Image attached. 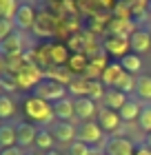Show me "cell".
Returning <instances> with one entry per match:
<instances>
[{"mask_svg":"<svg viewBox=\"0 0 151 155\" xmlns=\"http://www.w3.org/2000/svg\"><path fill=\"white\" fill-rule=\"evenodd\" d=\"M0 55H2V58L25 55V36H22V31H13L7 40L0 42Z\"/></svg>","mask_w":151,"mask_h":155,"instance_id":"7","label":"cell"},{"mask_svg":"<svg viewBox=\"0 0 151 155\" xmlns=\"http://www.w3.org/2000/svg\"><path fill=\"white\" fill-rule=\"evenodd\" d=\"M0 155H25V151L18 149V146H11V149H2Z\"/></svg>","mask_w":151,"mask_h":155,"instance_id":"34","label":"cell"},{"mask_svg":"<svg viewBox=\"0 0 151 155\" xmlns=\"http://www.w3.org/2000/svg\"><path fill=\"white\" fill-rule=\"evenodd\" d=\"M2 124H5V122H2V120H0V126H2Z\"/></svg>","mask_w":151,"mask_h":155,"instance_id":"42","label":"cell"},{"mask_svg":"<svg viewBox=\"0 0 151 155\" xmlns=\"http://www.w3.org/2000/svg\"><path fill=\"white\" fill-rule=\"evenodd\" d=\"M133 155H151V146H147V144H140V146H136Z\"/></svg>","mask_w":151,"mask_h":155,"instance_id":"35","label":"cell"},{"mask_svg":"<svg viewBox=\"0 0 151 155\" xmlns=\"http://www.w3.org/2000/svg\"><path fill=\"white\" fill-rule=\"evenodd\" d=\"M71 58L69 47L62 42H49V64L51 67H67V62Z\"/></svg>","mask_w":151,"mask_h":155,"instance_id":"14","label":"cell"},{"mask_svg":"<svg viewBox=\"0 0 151 155\" xmlns=\"http://www.w3.org/2000/svg\"><path fill=\"white\" fill-rule=\"evenodd\" d=\"M120 64L127 73L136 75V73H140V69H142V60H140V55H136V53H127L125 58L120 60Z\"/></svg>","mask_w":151,"mask_h":155,"instance_id":"25","label":"cell"},{"mask_svg":"<svg viewBox=\"0 0 151 155\" xmlns=\"http://www.w3.org/2000/svg\"><path fill=\"white\" fill-rule=\"evenodd\" d=\"M91 155H105V153L100 151V149H93V153H91Z\"/></svg>","mask_w":151,"mask_h":155,"instance_id":"38","label":"cell"},{"mask_svg":"<svg viewBox=\"0 0 151 155\" xmlns=\"http://www.w3.org/2000/svg\"><path fill=\"white\" fill-rule=\"evenodd\" d=\"M87 67H89V55H84V53H71V58L67 62V69H69L71 75H84Z\"/></svg>","mask_w":151,"mask_h":155,"instance_id":"18","label":"cell"},{"mask_svg":"<svg viewBox=\"0 0 151 155\" xmlns=\"http://www.w3.org/2000/svg\"><path fill=\"white\" fill-rule=\"evenodd\" d=\"M16 11H18V2L16 0H0V18L13 20Z\"/></svg>","mask_w":151,"mask_h":155,"instance_id":"29","label":"cell"},{"mask_svg":"<svg viewBox=\"0 0 151 155\" xmlns=\"http://www.w3.org/2000/svg\"><path fill=\"white\" fill-rule=\"evenodd\" d=\"M136 95L140 100L151 104V75H140L136 78Z\"/></svg>","mask_w":151,"mask_h":155,"instance_id":"23","label":"cell"},{"mask_svg":"<svg viewBox=\"0 0 151 155\" xmlns=\"http://www.w3.org/2000/svg\"><path fill=\"white\" fill-rule=\"evenodd\" d=\"M33 146H38L40 151H51V146H53V135H51V131L47 129V126H38V135H36V144Z\"/></svg>","mask_w":151,"mask_h":155,"instance_id":"24","label":"cell"},{"mask_svg":"<svg viewBox=\"0 0 151 155\" xmlns=\"http://www.w3.org/2000/svg\"><path fill=\"white\" fill-rule=\"evenodd\" d=\"M147 146H151V133H147Z\"/></svg>","mask_w":151,"mask_h":155,"instance_id":"39","label":"cell"},{"mask_svg":"<svg viewBox=\"0 0 151 155\" xmlns=\"http://www.w3.org/2000/svg\"><path fill=\"white\" fill-rule=\"evenodd\" d=\"M67 149H69V155H91V153H93L91 146L82 144V142H78V140H76V142H71Z\"/></svg>","mask_w":151,"mask_h":155,"instance_id":"32","label":"cell"},{"mask_svg":"<svg viewBox=\"0 0 151 155\" xmlns=\"http://www.w3.org/2000/svg\"><path fill=\"white\" fill-rule=\"evenodd\" d=\"M53 107V115L58 122H74L76 117V107H74V100L71 97H64V100H58Z\"/></svg>","mask_w":151,"mask_h":155,"instance_id":"15","label":"cell"},{"mask_svg":"<svg viewBox=\"0 0 151 155\" xmlns=\"http://www.w3.org/2000/svg\"><path fill=\"white\" fill-rule=\"evenodd\" d=\"M96 122L100 124V129H102L105 133H118L120 126H122V120H120L118 111H111V109H105V107L98 111Z\"/></svg>","mask_w":151,"mask_h":155,"instance_id":"10","label":"cell"},{"mask_svg":"<svg viewBox=\"0 0 151 155\" xmlns=\"http://www.w3.org/2000/svg\"><path fill=\"white\" fill-rule=\"evenodd\" d=\"M0 91H2V93H13V91H18L16 75H11V73H2L0 75Z\"/></svg>","mask_w":151,"mask_h":155,"instance_id":"30","label":"cell"},{"mask_svg":"<svg viewBox=\"0 0 151 155\" xmlns=\"http://www.w3.org/2000/svg\"><path fill=\"white\" fill-rule=\"evenodd\" d=\"M36 18H38V13H36L33 5L22 2V5H18V11L13 16V27H16V31H22V33L31 31L36 25Z\"/></svg>","mask_w":151,"mask_h":155,"instance_id":"5","label":"cell"},{"mask_svg":"<svg viewBox=\"0 0 151 155\" xmlns=\"http://www.w3.org/2000/svg\"><path fill=\"white\" fill-rule=\"evenodd\" d=\"M147 11L151 13V0H147Z\"/></svg>","mask_w":151,"mask_h":155,"instance_id":"40","label":"cell"},{"mask_svg":"<svg viewBox=\"0 0 151 155\" xmlns=\"http://www.w3.org/2000/svg\"><path fill=\"white\" fill-rule=\"evenodd\" d=\"M105 53H109V55H116V58H125V55L131 51V45H129V38H120V36H109L105 40Z\"/></svg>","mask_w":151,"mask_h":155,"instance_id":"11","label":"cell"},{"mask_svg":"<svg viewBox=\"0 0 151 155\" xmlns=\"http://www.w3.org/2000/svg\"><path fill=\"white\" fill-rule=\"evenodd\" d=\"M113 89H118L120 93H131V91H136V75H131V73H122L120 78H118V82L113 84Z\"/></svg>","mask_w":151,"mask_h":155,"instance_id":"27","label":"cell"},{"mask_svg":"<svg viewBox=\"0 0 151 155\" xmlns=\"http://www.w3.org/2000/svg\"><path fill=\"white\" fill-rule=\"evenodd\" d=\"M105 84L100 82V80H89V89H87V97L93 102H98V100H102L105 97Z\"/></svg>","mask_w":151,"mask_h":155,"instance_id":"28","label":"cell"},{"mask_svg":"<svg viewBox=\"0 0 151 155\" xmlns=\"http://www.w3.org/2000/svg\"><path fill=\"white\" fill-rule=\"evenodd\" d=\"M67 93H69L67 87L60 84V82H56V80H51V78H42V80L36 84V89L31 91V95L42 97V100L49 102V104H56L58 100H64Z\"/></svg>","mask_w":151,"mask_h":155,"instance_id":"2","label":"cell"},{"mask_svg":"<svg viewBox=\"0 0 151 155\" xmlns=\"http://www.w3.org/2000/svg\"><path fill=\"white\" fill-rule=\"evenodd\" d=\"M2 73H5V58L0 55V75H2Z\"/></svg>","mask_w":151,"mask_h":155,"instance_id":"36","label":"cell"},{"mask_svg":"<svg viewBox=\"0 0 151 155\" xmlns=\"http://www.w3.org/2000/svg\"><path fill=\"white\" fill-rule=\"evenodd\" d=\"M129 97L125 93H120L118 89H107L105 91V97H102V107L105 109H111V111H120L125 107V102Z\"/></svg>","mask_w":151,"mask_h":155,"instance_id":"16","label":"cell"},{"mask_svg":"<svg viewBox=\"0 0 151 155\" xmlns=\"http://www.w3.org/2000/svg\"><path fill=\"white\" fill-rule=\"evenodd\" d=\"M25 155H38L36 151H25Z\"/></svg>","mask_w":151,"mask_h":155,"instance_id":"41","label":"cell"},{"mask_svg":"<svg viewBox=\"0 0 151 155\" xmlns=\"http://www.w3.org/2000/svg\"><path fill=\"white\" fill-rule=\"evenodd\" d=\"M122 73H125V69H122L120 62H109V64H107V69L102 71V75H100V82H102L105 87L113 89V84L118 82V78H120Z\"/></svg>","mask_w":151,"mask_h":155,"instance_id":"17","label":"cell"},{"mask_svg":"<svg viewBox=\"0 0 151 155\" xmlns=\"http://www.w3.org/2000/svg\"><path fill=\"white\" fill-rule=\"evenodd\" d=\"M22 113L27 117V122H31L36 126H47V124H51V120H56L53 107L36 95H27L22 100Z\"/></svg>","mask_w":151,"mask_h":155,"instance_id":"1","label":"cell"},{"mask_svg":"<svg viewBox=\"0 0 151 155\" xmlns=\"http://www.w3.org/2000/svg\"><path fill=\"white\" fill-rule=\"evenodd\" d=\"M87 89H89V80L84 75H74L71 82L67 84V91L74 97H87Z\"/></svg>","mask_w":151,"mask_h":155,"instance_id":"20","label":"cell"},{"mask_svg":"<svg viewBox=\"0 0 151 155\" xmlns=\"http://www.w3.org/2000/svg\"><path fill=\"white\" fill-rule=\"evenodd\" d=\"M78 142L93 146V144H102L105 140V131L100 129V124L96 120H89V122H80L78 124V135H76Z\"/></svg>","mask_w":151,"mask_h":155,"instance_id":"4","label":"cell"},{"mask_svg":"<svg viewBox=\"0 0 151 155\" xmlns=\"http://www.w3.org/2000/svg\"><path fill=\"white\" fill-rule=\"evenodd\" d=\"M102 149H105V155H133L136 146L131 140H127L122 135H113L105 142Z\"/></svg>","mask_w":151,"mask_h":155,"instance_id":"8","label":"cell"},{"mask_svg":"<svg viewBox=\"0 0 151 155\" xmlns=\"http://www.w3.org/2000/svg\"><path fill=\"white\" fill-rule=\"evenodd\" d=\"M0 95H2V91H0Z\"/></svg>","mask_w":151,"mask_h":155,"instance_id":"43","label":"cell"},{"mask_svg":"<svg viewBox=\"0 0 151 155\" xmlns=\"http://www.w3.org/2000/svg\"><path fill=\"white\" fill-rule=\"evenodd\" d=\"M45 155H62V153H60V151H56V149H51V151H47Z\"/></svg>","mask_w":151,"mask_h":155,"instance_id":"37","label":"cell"},{"mask_svg":"<svg viewBox=\"0 0 151 155\" xmlns=\"http://www.w3.org/2000/svg\"><path fill=\"white\" fill-rule=\"evenodd\" d=\"M36 135H38V126L31 122H18L16 124V146L22 151H29V146L36 144Z\"/></svg>","mask_w":151,"mask_h":155,"instance_id":"6","label":"cell"},{"mask_svg":"<svg viewBox=\"0 0 151 155\" xmlns=\"http://www.w3.org/2000/svg\"><path fill=\"white\" fill-rule=\"evenodd\" d=\"M138 124H140V131L151 133V104H145L140 111V117H138Z\"/></svg>","mask_w":151,"mask_h":155,"instance_id":"31","label":"cell"},{"mask_svg":"<svg viewBox=\"0 0 151 155\" xmlns=\"http://www.w3.org/2000/svg\"><path fill=\"white\" fill-rule=\"evenodd\" d=\"M11 146H16V124L5 122L0 126V151L11 149Z\"/></svg>","mask_w":151,"mask_h":155,"instance_id":"21","label":"cell"},{"mask_svg":"<svg viewBox=\"0 0 151 155\" xmlns=\"http://www.w3.org/2000/svg\"><path fill=\"white\" fill-rule=\"evenodd\" d=\"M42 78H45V71L36 64V62H27V64L16 73V82H18V89H25V91H33L36 84H38Z\"/></svg>","mask_w":151,"mask_h":155,"instance_id":"3","label":"cell"},{"mask_svg":"<svg viewBox=\"0 0 151 155\" xmlns=\"http://www.w3.org/2000/svg\"><path fill=\"white\" fill-rule=\"evenodd\" d=\"M13 31H16V27H13V20L0 18V42H2V40H7V38H9Z\"/></svg>","mask_w":151,"mask_h":155,"instance_id":"33","label":"cell"},{"mask_svg":"<svg viewBox=\"0 0 151 155\" xmlns=\"http://www.w3.org/2000/svg\"><path fill=\"white\" fill-rule=\"evenodd\" d=\"M13 115H16V102H13L11 95L2 93L0 95V120H2V122H9Z\"/></svg>","mask_w":151,"mask_h":155,"instance_id":"22","label":"cell"},{"mask_svg":"<svg viewBox=\"0 0 151 155\" xmlns=\"http://www.w3.org/2000/svg\"><path fill=\"white\" fill-rule=\"evenodd\" d=\"M49 131H51L53 140H58L62 144H71L76 142V135H78V126H74V122H56L49 126Z\"/></svg>","mask_w":151,"mask_h":155,"instance_id":"9","label":"cell"},{"mask_svg":"<svg viewBox=\"0 0 151 155\" xmlns=\"http://www.w3.org/2000/svg\"><path fill=\"white\" fill-rule=\"evenodd\" d=\"M33 31L38 33V36H51V33H53V20H49L47 13H40V16L36 18Z\"/></svg>","mask_w":151,"mask_h":155,"instance_id":"26","label":"cell"},{"mask_svg":"<svg viewBox=\"0 0 151 155\" xmlns=\"http://www.w3.org/2000/svg\"><path fill=\"white\" fill-rule=\"evenodd\" d=\"M129 45H131V53L142 55L151 51V33L147 29H136L129 38Z\"/></svg>","mask_w":151,"mask_h":155,"instance_id":"13","label":"cell"},{"mask_svg":"<svg viewBox=\"0 0 151 155\" xmlns=\"http://www.w3.org/2000/svg\"><path fill=\"white\" fill-rule=\"evenodd\" d=\"M140 111H142L140 102L136 100V97H131V100L125 102V107H122L118 113H120V120H122V122H133V120L140 117Z\"/></svg>","mask_w":151,"mask_h":155,"instance_id":"19","label":"cell"},{"mask_svg":"<svg viewBox=\"0 0 151 155\" xmlns=\"http://www.w3.org/2000/svg\"><path fill=\"white\" fill-rule=\"evenodd\" d=\"M74 107H76V117L82 120V122H89V120H96L98 117V104L89 100V97H76L74 100Z\"/></svg>","mask_w":151,"mask_h":155,"instance_id":"12","label":"cell"}]
</instances>
